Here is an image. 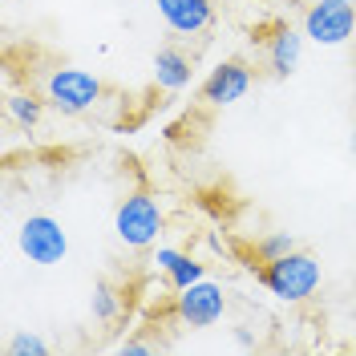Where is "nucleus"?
Wrapping results in <instances>:
<instances>
[{"mask_svg":"<svg viewBox=\"0 0 356 356\" xmlns=\"http://www.w3.org/2000/svg\"><path fill=\"white\" fill-rule=\"evenodd\" d=\"M259 280H264V288L271 291L275 300H284V304H304V300L316 296V288H320V259L296 247L284 259H271Z\"/></svg>","mask_w":356,"mask_h":356,"instance_id":"1","label":"nucleus"},{"mask_svg":"<svg viewBox=\"0 0 356 356\" xmlns=\"http://www.w3.org/2000/svg\"><path fill=\"white\" fill-rule=\"evenodd\" d=\"M162 207H158L154 195H146V191H134L130 199H122V207L113 211V231H118V239L134 251H146V247L158 243V235H162Z\"/></svg>","mask_w":356,"mask_h":356,"instance_id":"2","label":"nucleus"},{"mask_svg":"<svg viewBox=\"0 0 356 356\" xmlns=\"http://www.w3.org/2000/svg\"><path fill=\"white\" fill-rule=\"evenodd\" d=\"M44 97L61 113H86L102 102V81H97V73H89L81 65H61L49 73Z\"/></svg>","mask_w":356,"mask_h":356,"instance_id":"3","label":"nucleus"},{"mask_svg":"<svg viewBox=\"0 0 356 356\" xmlns=\"http://www.w3.org/2000/svg\"><path fill=\"white\" fill-rule=\"evenodd\" d=\"M17 247H21V255L29 264L57 267L69 255V235L53 215H29L17 231Z\"/></svg>","mask_w":356,"mask_h":356,"instance_id":"4","label":"nucleus"},{"mask_svg":"<svg viewBox=\"0 0 356 356\" xmlns=\"http://www.w3.org/2000/svg\"><path fill=\"white\" fill-rule=\"evenodd\" d=\"M356 33V0H316L304 13V37L324 49L344 44Z\"/></svg>","mask_w":356,"mask_h":356,"instance_id":"5","label":"nucleus"},{"mask_svg":"<svg viewBox=\"0 0 356 356\" xmlns=\"http://www.w3.org/2000/svg\"><path fill=\"white\" fill-rule=\"evenodd\" d=\"M178 320L186 324V328H215L222 316H227V291L215 284V280H199V284H191V288L178 291Z\"/></svg>","mask_w":356,"mask_h":356,"instance_id":"6","label":"nucleus"},{"mask_svg":"<svg viewBox=\"0 0 356 356\" xmlns=\"http://www.w3.org/2000/svg\"><path fill=\"white\" fill-rule=\"evenodd\" d=\"M162 24L178 37H199L215 21V4L211 0H154Z\"/></svg>","mask_w":356,"mask_h":356,"instance_id":"7","label":"nucleus"},{"mask_svg":"<svg viewBox=\"0 0 356 356\" xmlns=\"http://www.w3.org/2000/svg\"><path fill=\"white\" fill-rule=\"evenodd\" d=\"M247 93H251V69L243 61H222L202 81V97L211 106H235V102H243Z\"/></svg>","mask_w":356,"mask_h":356,"instance_id":"8","label":"nucleus"},{"mask_svg":"<svg viewBox=\"0 0 356 356\" xmlns=\"http://www.w3.org/2000/svg\"><path fill=\"white\" fill-rule=\"evenodd\" d=\"M304 57V33L291 24H275V33L267 37V69L275 77H291Z\"/></svg>","mask_w":356,"mask_h":356,"instance_id":"9","label":"nucleus"},{"mask_svg":"<svg viewBox=\"0 0 356 356\" xmlns=\"http://www.w3.org/2000/svg\"><path fill=\"white\" fill-rule=\"evenodd\" d=\"M154 81L158 89H166V93H178V89L191 86V57L175 49V44H162L154 53Z\"/></svg>","mask_w":356,"mask_h":356,"instance_id":"10","label":"nucleus"},{"mask_svg":"<svg viewBox=\"0 0 356 356\" xmlns=\"http://www.w3.org/2000/svg\"><path fill=\"white\" fill-rule=\"evenodd\" d=\"M154 264H158V271H166V280H170V288H175V291H182V288H191V284H199V280H207V267H202L199 259H191V255L175 251V247H158Z\"/></svg>","mask_w":356,"mask_h":356,"instance_id":"11","label":"nucleus"},{"mask_svg":"<svg viewBox=\"0 0 356 356\" xmlns=\"http://www.w3.org/2000/svg\"><path fill=\"white\" fill-rule=\"evenodd\" d=\"M8 118H13L21 130H33V126L41 122V102H37L33 93H13V97H8Z\"/></svg>","mask_w":356,"mask_h":356,"instance_id":"12","label":"nucleus"},{"mask_svg":"<svg viewBox=\"0 0 356 356\" xmlns=\"http://www.w3.org/2000/svg\"><path fill=\"white\" fill-rule=\"evenodd\" d=\"M118 291L110 284H93V296H89V312H93V320H102V324H110L113 316H118Z\"/></svg>","mask_w":356,"mask_h":356,"instance_id":"13","label":"nucleus"},{"mask_svg":"<svg viewBox=\"0 0 356 356\" xmlns=\"http://www.w3.org/2000/svg\"><path fill=\"white\" fill-rule=\"evenodd\" d=\"M288 251H296V239H291L288 231H271V235H264V239L255 243V255H259L264 264H271V259H284Z\"/></svg>","mask_w":356,"mask_h":356,"instance_id":"14","label":"nucleus"},{"mask_svg":"<svg viewBox=\"0 0 356 356\" xmlns=\"http://www.w3.org/2000/svg\"><path fill=\"white\" fill-rule=\"evenodd\" d=\"M8 356H49V340L37 332H17L8 336Z\"/></svg>","mask_w":356,"mask_h":356,"instance_id":"15","label":"nucleus"},{"mask_svg":"<svg viewBox=\"0 0 356 356\" xmlns=\"http://www.w3.org/2000/svg\"><path fill=\"white\" fill-rule=\"evenodd\" d=\"M118 353L122 356H142V353H154V344H146V340H122Z\"/></svg>","mask_w":356,"mask_h":356,"instance_id":"16","label":"nucleus"},{"mask_svg":"<svg viewBox=\"0 0 356 356\" xmlns=\"http://www.w3.org/2000/svg\"><path fill=\"white\" fill-rule=\"evenodd\" d=\"M353 150H356V130H353Z\"/></svg>","mask_w":356,"mask_h":356,"instance_id":"17","label":"nucleus"}]
</instances>
